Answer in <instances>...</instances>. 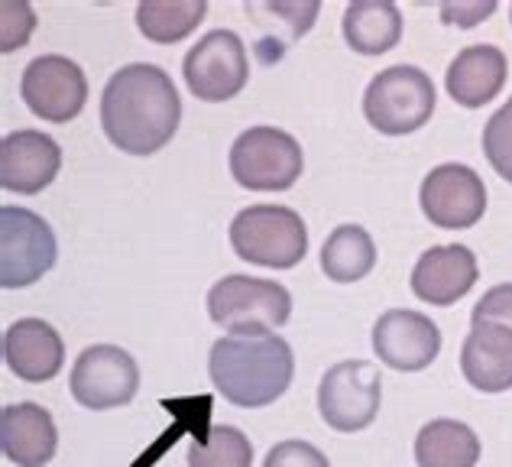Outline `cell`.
Wrapping results in <instances>:
<instances>
[{"label":"cell","mask_w":512,"mask_h":467,"mask_svg":"<svg viewBox=\"0 0 512 467\" xmlns=\"http://www.w3.org/2000/svg\"><path fill=\"white\" fill-rule=\"evenodd\" d=\"M435 104V82L422 69L393 65V69L373 75L367 95H363V114L383 137H406L428 124Z\"/></svg>","instance_id":"4"},{"label":"cell","mask_w":512,"mask_h":467,"mask_svg":"<svg viewBox=\"0 0 512 467\" xmlns=\"http://www.w3.org/2000/svg\"><path fill=\"white\" fill-rule=\"evenodd\" d=\"M182 75L198 101L221 104L237 98L250 82L247 46L234 30H211L185 52Z\"/></svg>","instance_id":"8"},{"label":"cell","mask_w":512,"mask_h":467,"mask_svg":"<svg viewBox=\"0 0 512 467\" xmlns=\"http://www.w3.org/2000/svg\"><path fill=\"white\" fill-rule=\"evenodd\" d=\"M506 78H509L506 52L490 43H477L451 59L448 75H444V88H448L454 104H461L467 111H477L483 104L500 98Z\"/></svg>","instance_id":"16"},{"label":"cell","mask_w":512,"mask_h":467,"mask_svg":"<svg viewBox=\"0 0 512 467\" xmlns=\"http://www.w3.org/2000/svg\"><path fill=\"white\" fill-rule=\"evenodd\" d=\"M496 13V0H487V4H441V20L448 26H457V30H474L477 23H483L487 17Z\"/></svg>","instance_id":"29"},{"label":"cell","mask_w":512,"mask_h":467,"mask_svg":"<svg viewBox=\"0 0 512 467\" xmlns=\"http://www.w3.org/2000/svg\"><path fill=\"white\" fill-rule=\"evenodd\" d=\"M59 257L56 234L30 208H0V286L23 289L39 283Z\"/></svg>","instance_id":"7"},{"label":"cell","mask_w":512,"mask_h":467,"mask_svg":"<svg viewBox=\"0 0 512 467\" xmlns=\"http://www.w3.org/2000/svg\"><path fill=\"white\" fill-rule=\"evenodd\" d=\"M231 247L247 263L292 270L308 253V228L286 205H250L231 221Z\"/></svg>","instance_id":"3"},{"label":"cell","mask_w":512,"mask_h":467,"mask_svg":"<svg viewBox=\"0 0 512 467\" xmlns=\"http://www.w3.org/2000/svg\"><path fill=\"white\" fill-rule=\"evenodd\" d=\"M422 215L441 231H467L487 215V185L464 163L435 166L419 192Z\"/></svg>","instance_id":"11"},{"label":"cell","mask_w":512,"mask_h":467,"mask_svg":"<svg viewBox=\"0 0 512 467\" xmlns=\"http://www.w3.org/2000/svg\"><path fill=\"white\" fill-rule=\"evenodd\" d=\"M483 156L496 176L512 185V98L483 127Z\"/></svg>","instance_id":"25"},{"label":"cell","mask_w":512,"mask_h":467,"mask_svg":"<svg viewBox=\"0 0 512 467\" xmlns=\"http://www.w3.org/2000/svg\"><path fill=\"white\" fill-rule=\"evenodd\" d=\"M205 0H143L137 7V26L150 43H179L205 20Z\"/></svg>","instance_id":"23"},{"label":"cell","mask_w":512,"mask_h":467,"mask_svg":"<svg viewBox=\"0 0 512 467\" xmlns=\"http://www.w3.org/2000/svg\"><path fill=\"white\" fill-rule=\"evenodd\" d=\"M305 169L302 146L279 127H250L231 146V176L250 192H286Z\"/></svg>","instance_id":"6"},{"label":"cell","mask_w":512,"mask_h":467,"mask_svg":"<svg viewBox=\"0 0 512 467\" xmlns=\"http://www.w3.org/2000/svg\"><path fill=\"white\" fill-rule=\"evenodd\" d=\"M4 364L26 383H46L65 364V341L43 318H20L4 331Z\"/></svg>","instance_id":"17"},{"label":"cell","mask_w":512,"mask_h":467,"mask_svg":"<svg viewBox=\"0 0 512 467\" xmlns=\"http://www.w3.org/2000/svg\"><path fill=\"white\" fill-rule=\"evenodd\" d=\"M179 120V91L159 65L133 62L107 78L101 95V127L120 153H159L175 137Z\"/></svg>","instance_id":"1"},{"label":"cell","mask_w":512,"mask_h":467,"mask_svg":"<svg viewBox=\"0 0 512 467\" xmlns=\"http://www.w3.org/2000/svg\"><path fill=\"white\" fill-rule=\"evenodd\" d=\"M263 467H331V464L315 445L289 438V442H279L276 448H269Z\"/></svg>","instance_id":"28"},{"label":"cell","mask_w":512,"mask_h":467,"mask_svg":"<svg viewBox=\"0 0 512 467\" xmlns=\"http://www.w3.org/2000/svg\"><path fill=\"white\" fill-rule=\"evenodd\" d=\"M509 20H512V7H509Z\"/></svg>","instance_id":"30"},{"label":"cell","mask_w":512,"mask_h":467,"mask_svg":"<svg viewBox=\"0 0 512 467\" xmlns=\"http://www.w3.org/2000/svg\"><path fill=\"white\" fill-rule=\"evenodd\" d=\"M470 325H503L512 331V283L493 286L470 312Z\"/></svg>","instance_id":"26"},{"label":"cell","mask_w":512,"mask_h":467,"mask_svg":"<svg viewBox=\"0 0 512 467\" xmlns=\"http://www.w3.org/2000/svg\"><path fill=\"white\" fill-rule=\"evenodd\" d=\"M376 266V244L360 224L334 228L321 247V270L331 283H360Z\"/></svg>","instance_id":"22"},{"label":"cell","mask_w":512,"mask_h":467,"mask_svg":"<svg viewBox=\"0 0 512 467\" xmlns=\"http://www.w3.org/2000/svg\"><path fill=\"white\" fill-rule=\"evenodd\" d=\"M208 315L231 335L282 328L292 315V296L286 286L256 276H224L208 292Z\"/></svg>","instance_id":"5"},{"label":"cell","mask_w":512,"mask_h":467,"mask_svg":"<svg viewBox=\"0 0 512 467\" xmlns=\"http://www.w3.org/2000/svg\"><path fill=\"white\" fill-rule=\"evenodd\" d=\"M211 383L227 403L240 409H263L289 390L295 357L292 348L273 331L227 335L214 341L208 354Z\"/></svg>","instance_id":"2"},{"label":"cell","mask_w":512,"mask_h":467,"mask_svg":"<svg viewBox=\"0 0 512 467\" xmlns=\"http://www.w3.org/2000/svg\"><path fill=\"white\" fill-rule=\"evenodd\" d=\"M480 266L474 250L464 244H441L425 250L412 270V292L428 305L448 309L477 286Z\"/></svg>","instance_id":"15"},{"label":"cell","mask_w":512,"mask_h":467,"mask_svg":"<svg viewBox=\"0 0 512 467\" xmlns=\"http://www.w3.org/2000/svg\"><path fill=\"white\" fill-rule=\"evenodd\" d=\"M344 43L357 56H383L402 39V10L389 0H360L344 10Z\"/></svg>","instance_id":"20"},{"label":"cell","mask_w":512,"mask_h":467,"mask_svg":"<svg viewBox=\"0 0 512 467\" xmlns=\"http://www.w3.org/2000/svg\"><path fill=\"white\" fill-rule=\"evenodd\" d=\"M461 373L480 393L512 390V331L503 325H470L461 348Z\"/></svg>","instance_id":"19"},{"label":"cell","mask_w":512,"mask_h":467,"mask_svg":"<svg viewBox=\"0 0 512 467\" xmlns=\"http://www.w3.org/2000/svg\"><path fill=\"white\" fill-rule=\"evenodd\" d=\"M72 396L78 406L104 412L133 403L140 390V367L124 348L94 344L78 354L72 367Z\"/></svg>","instance_id":"10"},{"label":"cell","mask_w":512,"mask_h":467,"mask_svg":"<svg viewBox=\"0 0 512 467\" xmlns=\"http://www.w3.org/2000/svg\"><path fill=\"white\" fill-rule=\"evenodd\" d=\"M33 26H36V13L30 4H4V10H0V33H4L0 49L4 52L20 49L33 36Z\"/></svg>","instance_id":"27"},{"label":"cell","mask_w":512,"mask_h":467,"mask_svg":"<svg viewBox=\"0 0 512 467\" xmlns=\"http://www.w3.org/2000/svg\"><path fill=\"white\" fill-rule=\"evenodd\" d=\"M59 432L49 409L36 403H13L0 412V451L17 467H46L56 458Z\"/></svg>","instance_id":"18"},{"label":"cell","mask_w":512,"mask_h":467,"mask_svg":"<svg viewBox=\"0 0 512 467\" xmlns=\"http://www.w3.org/2000/svg\"><path fill=\"white\" fill-rule=\"evenodd\" d=\"M20 98L49 124H69L88 101V78L82 65L65 56H39L20 78Z\"/></svg>","instance_id":"12"},{"label":"cell","mask_w":512,"mask_h":467,"mask_svg":"<svg viewBox=\"0 0 512 467\" xmlns=\"http://www.w3.org/2000/svg\"><path fill=\"white\" fill-rule=\"evenodd\" d=\"M253 445L234 425H214L188 448V467H250Z\"/></svg>","instance_id":"24"},{"label":"cell","mask_w":512,"mask_h":467,"mask_svg":"<svg viewBox=\"0 0 512 467\" xmlns=\"http://www.w3.org/2000/svg\"><path fill=\"white\" fill-rule=\"evenodd\" d=\"M383 380L367 360H341L318 386V412L334 432H363L380 416Z\"/></svg>","instance_id":"9"},{"label":"cell","mask_w":512,"mask_h":467,"mask_svg":"<svg viewBox=\"0 0 512 467\" xmlns=\"http://www.w3.org/2000/svg\"><path fill=\"white\" fill-rule=\"evenodd\" d=\"M373 351L386 367L399 373H419L438 357L441 331L422 312L389 309L373 325Z\"/></svg>","instance_id":"13"},{"label":"cell","mask_w":512,"mask_h":467,"mask_svg":"<svg viewBox=\"0 0 512 467\" xmlns=\"http://www.w3.org/2000/svg\"><path fill=\"white\" fill-rule=\"evenodd\" d=\"M62 146L43 130H13L0 143V185L17 195H36L56 182Z\"/></svg>","instance_id":"14"},{"label":"cell","mask_w":512,"mask_h":467,"mask_svg":"<svg viewBox=\"0 0 512 467\" xmlns=\"http://www.w3.org/2000/svg\"><path fill=\"white\" fill-rule=\"evenodd\" d=\"M480 438L467 422L431 419L415 435V464L419 467H477Z\"/></svg>","instance_id":"21"}]
</instances>
